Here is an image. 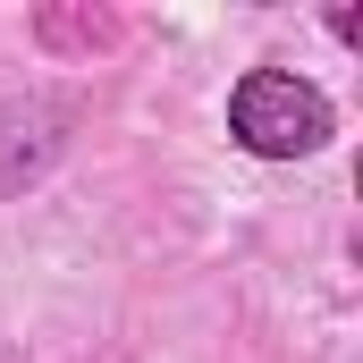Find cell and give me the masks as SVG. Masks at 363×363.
<instances>
[{
    "label": "cell",
    "mask_w": 363,
    "mask_h": 363,
    "mask_svg": "<svg viewBox=\"0 0 363 363\" xmlns=\"http://www.w3.org/2000/svg\"><path fill=\"white\" fill-rule=\"evenodd\" d=\"M228 135L254 152V161H313L330 135H338V110L330 93L296 68H245L228 85Z\"/></svg>",
    "instance_id": "1"
},
{
    "label": "cell",
    "mask_w": 363,
    "mask_h": 363,
    "mask_svg": "<svg viewBox=\"0 0 363 363\" xmlns=\"http://www.w3.org/2000/svg\"><path fill=\"white\" fill-rule=\"evenodd\" d=\"M330 34L338 43H363V9H330Z\"/></svg>",
    "instance_id": "2"
}]
</instances>
